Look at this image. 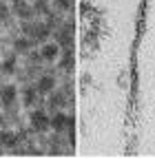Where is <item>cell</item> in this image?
Returning <instances> with one entry per match:
<instances>
[{
  "mask_svg": "<svg viewBox=\"0 0 155 159\" xmlns=\"http://www.w3.org/2000/svg\"><path fill=\"white\" fill-rule=\"evenodd\" d=\"M16 99H18V89L13 84L0 86V104H2L5 108H11L16 104Z\"/></svg>",
  "mask_w": 155,
  "mask_h": 159,
  "instance_id": "7a4b0ae2",
  "label": "cell"
},
{
  "mask_svg": "<svg viewBox=\"0 0 155 159\" xmlns=\"http://www.w3.org/2000/svg\"><path fill=\"white\" fill-rule=\"evenodd\" d=\"M13 64H16L13 60H7V62H2V73H13V71H16Z\"/></svg>",
  "mask_w": 155,
  "mask_h": 159,
  "instance_id": "30bf717a",
  "label": "cell"
},
{
  "mask_svg": "<svg viewBox=\"0 0 155 159\" xmlns=\"http://www.w3.org/2000/svg\"><path fill=\"white\" fill-rule=\"evenodd\" d=\"M69 126H71V115H67L64 111H53V115H51V128L55 133H62Z\"/></svg>",
  "mask_w": 155,
  "mask_h": 159,
  "instance_id": "3957f363",
  "label": "cell"
},
{
  "mask_svg": "<svg viewBox=\"0 0 155 159\" xmlns=\"http://www.w3.org/2000/svg\"><path fill=\"white\" fill-rule=\"evenodd\" d=\"M7 11H9V9H7L5 5H0V18H7Z\"/></svg>",
  "mask_w": 155,
  "mask_h": 159,
  "instance_id": "8fae6325",
  "label": "cell"
},
{
  "mask_svg": "<svg viewBox=\"0 0 155 159\" xmlns=\"http://www.w3.org/2000/svg\"><path fill=\"white\" fill-rule=\"evenodd\" d=\"M38 89L35 86H27L25 91H22V102H25V106H35V102H38Z\"/></svg>",
  "mask_w": 155,
  "mask_h": 159,
  "instance_id": "52a82bcc",
  "label": "cell"
},
{
  "mask_svg": "<svg viewBox=\"0 0 155 159\" xmlns=\"http://www.w3.org/2000/svg\"><path fill=\"white\" fill-rule=\"evenodd\" d=\"M11 9H13V13H18L20 18H29L31 16V9H29V5L25 2V0H13Z\"/></svg>",
  "mask_w": 155,
  "mask_h": 159,
  "instance_id": "ba28073f",
  "label": "cell"
},
{
  "mask_svg": "<svg viewBox=\"0 0 155 159\" xmlns=\"http://www.w3.org/2000/svg\"><path fill=\"white\" fill-rule=\"evenodd\" d=\"M58 55H60V44L58 42H42L40 57L45 60V62H53V60H58Z\"/></svg>",
  "mask_w": 155,
  "mask_h": 159,
  "instance_id": "277c9868",
  "label": "cell"
},
{
  "mask_svg": "<svg viewBox=\"0 0 155 159\" xmlns=\"http://www.w3.org/2000/svg\"><path fill=\"white\" fill-rule=\"evenodd\" d=\"M29 124L35 133H47L51 128V115L45 108H33L29 115Z\"/></svg>",
  "mask_w": 155,
  "mask_h": 159,
  "instance_id": "6da1fadb",
  "label": "cell"
},
{
  "mask_svg": "<svg viewBox=\"0 0 155 159\" xmlns=\"http://www.w3.org/2000/svg\"><path fill=\"white\" fill-rule=\"evenodd\" d=\"M31 44H33V40H31V38H20V40H16V49L20 51V53H29Z\"/></svg>",
  "mask_w": 155,
  "mask_h": 159,
  "instance_id": "9c48e42d",
  "label": "cell"
},
{
  "mask_svg": "<svg viewBox=\"0 0 155 159\" xmlns=\"http://www.w3.org/2000/svg\"><path fill=\"white\" fill-rule=\"evenodd\" d=\"M38 93L40 95H51L55 91V77L53 75H42L40 80H38V84H35Z\"/></svg>",
  "mask_w": 155,
  "mask_h": 159,
  "instance_id": "8992f818",
  "label": "cell"
},
{
  "mask_svg": "<svg viewBox=\"0 0 155 159\" xmlns=\"http://www.w3.org/2000/svg\"><path fill=\"white\" fill-rule=\"evenodd\" d=\"M25 31H27V35L33 40V42H47V38L51 33V29L47 25H33L31 29H25Z\"/></svg>",
  "mask_w": 155,
  "mask_h": 159,
  "instance_id": "5b68a950",
  "label": "cell"
}]
</instances>
